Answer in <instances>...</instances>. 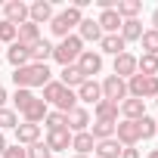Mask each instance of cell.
Masks as SVG:
<instances>
[{"label": "cell", "mask_w": 158, "mask_h": 158, "mask_svg": "<svg viewBox=\"0 0 158 158\" xmlns=\"http://www.w3.org/2000/svg\"><path fill=\"white\" fill-rule=\"evenodd\" d=\"M19 127V112L16 109H0V133H6V130H16Z\"/></svg>", "instance_id": "29"}, {"label": "cell", "mask_w": 158, "mask_h": 158, "mask_svg": "<svg viewBox=\"0 0 158 158\" xmlns=\"http://www.w3.org/2000/svg\"><path fill=\"white\" fill-rule=\"evenodd\" d=\"M44 143L50 146V152H68V149H71V130H68V127H62V130H50Z\"/></svg>", "instance_id": "14"}, {"label": "cell", "mask_w": 158, "mask_h": 158, "mask_svg": "<svg viewBox=\"0 0 158 158\" xmlns=\"http://www.w3.org/2000/svg\"><path fill=\"white\" fill-rule=\"evenodd\" d=\"M62 19H65L71 28H77V25L84 22V10H77V6H65V10H62Z\"/></svg>", "instance_id": "38"}, {"label": "cell", "mask_w": 158, "mask_h": 158, "mask_svg": "<svg viewBox=\"0 0 158 158\" xmlns=\"http://www.w3.org/2000/svg\"><path fill=\"white\" fill-rule=\"evenodd\" d=\"M3 19L13 22L16 28L28 22V3L25 0H10V3H3Z\"/></svg>", "instance_id": "10"}, {"label": "cell", "mask_w": 158, "mask_h": 158, "mask_svg": "<svg viewBox=\"0 0 158 158\" xmlns=\"http://www.w3.org/2000/svg\"><path fill=\"white\" fill-rule=\"evenodd\" d=\"M65 127H68L71 133H84V130H90V112H87L84 106H74V109L65 115Z\"/></svg>", "instance_id": "6"}, {"label": "cell", "mask_w": 158, "mask_h": 158, "mask_svg": "<svg viewBox=\"0 0 158 158\" xmlns=\"http://www.w3.org/2000/svg\"><path fill=\"white\" fill-rule=\"evenodd\" d=\"M118 112H121V121H139V118L146 115V99H133V96H127V99L118 106Z\"/></svg>", "instance_id": "12"}, {"label": "cell", "mask_w": 158, "mask_h": 158, "mask_svg": "<svg viewBox=\"0 0 158 158\" xmlns=\"http://www.w3.org/2000/svg\"><path fill=\"white\" fill-rule=\"evenodd\" d=\"M25 158H53V152H50V146H47L44 139H37L34 146L25 149Z\"/></svg>", "instance_id": "36"}, {"label": "cell", "mask_w": 158, "mask_h": 158, "mask_svg": "<svg viewBox=\"0 0 158 158\" xmlns=\"http://www.w3.org/2000/svg\"><path fill=\"white\" fill-rule=\"evenodd\" d=\"M84 81H87V77L81 74V68H77V65H65V68L59 71V84H62V87H68V90H77Z\"/></svg>", "instance_id": "18"}, {"label": "cell", "mask_w": 158, "mask_h": 158, "mask_svg": "<svg viewBox=\"0 0 158 158\" xmlns=\"http://www.w3.org/2000/svg\"><path fill=\"white\" fill-rule=\"evenodd\" d=\"M118 106L115 102H109V99H99L96 106H93V118L96 121H112V124H118Z\"/></svg>", "instance_id": "21"}, {"label": "cell", "mask_w": 158, "mask_h": 158, "mask_svg": "<svg viewBox=\"0 0 158 158\" xmlns=\"http://www.w3.org/2000/svg\"><path fill=\"white\" fill-rule=\"evenodd\" d=\"M152 31H158V6L152 10Z\"/></svg>", "instance_id": "42"}, {"label": "cell", "mask_w": 158, "mask_h": 158, "mask_svg": "<svg viewBox=\"0 0 158 158\" xmlns=\"http://www.w3.org/2000/svg\"><path fill=\"white\" fill-rule=\"evenodd\" d=\"M16 37H19V28L13 25V22H6V19H0V47H10V44H16Z\"/></svg>", "instance_id": "33"}, {"label": "cell", "mask_w": 158, "mask_h": 158, "mask_svg": "<svg viewBox=\"0 0 158 158\" xmlns=\"http://www.w3.org/2000/svg\"><path fill=\"white\" fill-rule=\"evenodd\" d=\"M155 106H158V96H155Z\"/></svg>", "instance_id": "46"}, {"label": "cell", "mask_w": 158, "mask_h": 158, "mask_svg": "<svg viewBox=\"0 0 158 158\" xmlns=\"http://www.w3.org/2000/svg\"><path fill=\"white\" fill-rule=\"evenodd\" d=\"M71 158H90V155H71Z\"/></svg>", "instance_id": "45"}, {"label": "cell", "mask_w": 158, "mask_h": 158, "mask_svg": "<svg viewBox=\"0 0 158 158\" xmlns=\"http://www.w3.org/2000/svg\"><path fill=\"white\" fill-rule=\"evenodd\" d=\"M90 136H93L96 143L112 139V136H115V124H112V121H96V124H90Z\"/></svg>", "instance_id": "28"}, {"label": "cell", "mask_w": 158, "mask_h": 158, "mask_svg": "<svg viewBox=\"0 0 158 158\" xmlns=\"http://www.w3.org/2000/svg\"><path fill=\"white\" fill-rule=\"evenodd\" d=\"M149 158H158V149H149Z\"/></svg>", "instance_id": "44"}, {"label": "cell", "mask_w": 158, "mask_h": 158, "mask_svg": "<svg viewBox=\"0 0 158 158\" xmlns=\"http://www.w3.org/2000/svg\"><path fill=\"white\" fill-rule=\"evenodd\" d=\"M47 112H50V106H47V102L37 96V99H31V106L22 112V121H28V124H44Z\"/></svg>", "instance_id": "17"}, {"label": "cell", "mask_w": 158, "mask_h": 158, "mask_svg": "<svg viewBox=\"0 0 158 158\" xmlns=\"http://www.w3.org/2000/svg\"><path fill=\"white\" fill-rule=\"evenodd\" d=\"M28 53H31V62H34V65H47V62L53 59V44H50L47 37H40V40H34V44L28 47Z\"/></svg>", "instance_id": "15"}, {"label": "cell", "mask_w": 158, "mask_h": 158, "mask_svg": "<svg viewBox=\"0 0 158 158\" xmlns=\"http://www.w3.org/2000/svg\"><path fill=\"white\" fill-rule=\"evenodd\" d=\"M121 158H139V149L136 146H124L121 149Z\"/></svg>", "instance_id": "40"}, {"label": "cell", "mask_w": 158, "mask_h": 158, "mask_svg": "<svg viewBox=\"0 0 158 158\" xmlns=\"http://www.w3.org/2000/svg\"><path fill=\"white\" fill-rule=\"evenodd\" d=\"M96 47H99L102 56H106V53H109V56H121V53L127 50V44L121 40V34H102V40H99Z\"/></svg>", "instance_id": "19"}, {"label": "cell", "mask_w": 158, "mask_h": 158, "mask_svg": "<svg viewBox=\"0 0 158 158\" xmlns=\"http://www.w3.org/2000/svg\"><path fill=\"white\" fill-rule=\"evenodd\" d=\"M19 44H25V47H31L34 40H40V25H34V22H25V25H19V37H16Z\"/></svg>", "instance_id": "26"}, {"label": "cell", "mask_w": 158, "mask_h": 158, "mask_svg": "<svg viewBox=\"0 0 158 158\" xmlns=\"http://www.w3.org/2000/svg\"><path fill=\"white\" fill-rule=\"evenodd\" d=\"M136 124H139V139H152V136H158V118L143 115Z\"/></svg>", "instance_id": "30"}, {"label": "cell", "mask_w": 158, "mask_h": 158, "mask_svg": "<svg viewBox=\"0 0 158 158\" xmlns=\"http://www.w3.org/2000/svg\"><path fill=\"white\" fill-rule=\"evenodd\" d=\"M77 37H81L84 44H99L102 40V28L96 25V19H87L84 16V22L77 25Z\"/></svg>", "instance_id": "16"}, {"label": "cell", "mask_w": 158, "mask_h": 158, "mask_svg": "<svg viewBox=\"0 0 158 158\" xmlns=\"http://www.w3.org/2000/svg\"><path fill=\"white\" fill-rule=\"evenodd\" d=\"M6 146H10V143H6V133H0V155L6 152Z\"/></svg>", "instance_id": "43"}, {"label": "cell", "mask_w": 158, "mask_h": 158, "mask_svg": "<svg viewBox=\"0 0 158 158\" xmlns=\"http://www.w3.org/2000/svg\"><path fill=\"white\" fill-rule=\"evenodd\" d=\"M53 81V71H50V65H25V68H13V84H16V90H34V87H47Z\"/></svg>", "instance_id": "1"}, {"label": "cell", "mask_w": 158, "mask_h": 158, "mask_svg": "<svg viewBox=\"0 0 158 158\" xmlns=\"http://www.w3.org/2000/svg\"><path fill=\"white\" fill-rule=\"evenodd\" d=\"M50 31H53V34H56V37L62 40V37H68V34H71V25H68V22L62 19V13H56V16L50 19Z\"/></svg>", "instance_id": "34"}, {"label": "cell", "mask_w": 158, "mask_h": 158, "mask_svg": "<svg viewBox=\"0 0 158 158\" xmlns=\"http://www.w3.org/2000/svg\"><path fill=\"white\" fill-rule=\"evenodd\" d=\"M31 99H37V96H34V90H16V93H13V109L22 115V112L31 106Z\"/></svg>", "instance_id": "31"}, {"label": "cell", "mask_w": 158, "mask_h": 158, "mask_svg": "<svg viewBox=\"0 0 158 158\" xmlns=\"http://www.w3.org/2000/svg\"><path fill=\"white\" fill-rule=\"evenodd\" d=\"M62 93H65V87H62L59 81H50V84L44 87V96H40V99H44L47 106H53V109H56V106H59V99H62Z\"/></svg>", "instance_id": "27"}, {"label": "cell", "mask_w": 158, "mask_h": 158, "mask_svg": "<svg viewBox=\"0 0 158 158\" xmlns=\"http://www.w3.org/2000/svg\"><path fill=\"white\" fill-rule=\"evenodd\" d=\"M77 106V96H74V90H68L65 87V93H62V99H59V106H56V112H62V115H68L71 109Z\"/></svg>", "instance_id": "37"}, {"label": "cell", "mask_w": 158, "mask_h": 158, "mask_svg": "<svg viewBox=\"0 0 158 158\" xmlns=\"http://www.w3.org/2000/svg\"><path fill=\"white\" fill-rule=\"evenodd\" d=\"M143 31H146V28H143L139 19H127V22H121V31H118V34H121L124 44H136V40L143 37Z\"/></svg>", "instance_id": "20"}, {"label": "cell", "mask_w": 158, "mask_h": 158, "mask_svg": "<svg viewBox=\"0 0 158 158\" xmlns=\"http://www.w3.org/2000/svg\"><path fill=\"white\" fill-rule=\"evenodd\" d=\"M112 74H118L121 81H127V77H133L136 74V56L133 53H121V56H115V62H112Z\"/></svg>", "instance_id": "8"}, {"label": "cell", "mask_w": 158, "mask_h": 158, "mask_svg": "<svg viewBox=\"0 0 158 158\" xmlns=\"http://www.w3.org/2000/svg\"><path fill=\"white\" fill-rule=\"evenodd\" d=\"M13 133H16V143H19L22 149H28V146H34V143L40 139V124H28V121H19V127H16Z\"/></svg>", "instance_id": "11"}, {"label": "cell", "mask_w": 158, "mask_h": 158, "mask_svg": "<svg viewBox=\"0 0 158 158\" xmlns=\"http://www.w3.org/2000/svg\"><path fill=\"white\" fill-rule=\"evenodd\" d=\"M99 87H102V99H109L115 106H121L127 99V81H121L118 74H106L99 81Z\"/></svg>", "instance_id": "3"}, {"label": "cell", "mask_w": 158, "mask_h": 158, "mask_svg": "<svg viewBox=\"0 0 158 158\" xmlns=\"http://www.w3.org/2000/svg\"><path fill=\"white\" fill-rule=\"evenodd\" d=\"M0 158H25V149L19 143H13V146H6V152L0 155Z\"/></svg>", "instance_id": "39"}, {"label": "cell", "mask_w": 158, "mask_h": 158, "mask_svg": "<svg viewBox=\"0 0 158 158\" xmlns=\"http://www.w3.org/2000/svg\"><path fill=\"white\" fill-rule=\"evenodd\" d=\"M121 149H124V146L112 136V139L96 143V149H93V152H96V158H121Z\"/></svg>", "instance_id": "25"}, {"label": "cell", "mask_w": 158, "mask_h": 158, "mask_svg": "<svg viewBox=\"0 0 158 158\" xmlns=\"http://www.w3.org/2000/svg\"><path fill=\"white\" fill-rule=\"evenodd\" d=\"M81 53H84V40L77 37V34H68V37H62L59 44H53V59H56L62 68H65V65H74Z\"/></svg>", "instance_id": "2"}, {"label": "cell", "mask_w": 158, "mask_h": 158, "mask_svg": "<svg viewBox=\"0 0 158 158\" xmlns=\"http://www.w3.org/2000/svg\"><path fill=\"white\" fill-rule=\"evenodd\" d=\"M115 139L121 146H136L139 143V124L136 121H118L115 124Z\"/></svg>", "instance_id": "9"}, {"label": "cell", "mask_w": 158, "mask_h": 158, "mask_svg": "<svg viewBox=\"0 0 158 158\" xmlns=\"http://www.w3.org/2000/svg\"><path fill=\"white\" fill-rule=\"evenodd\" d=\"M71 149H74V155H90V152L96 149V139L90 136V130H84V133H71Z\"/></svg>", "instance_id": "22"}, {"label": "cell", "mask_w": 158, "mask_h": 158, "mask_svg": "<svg viewBox=\"0 0 158 158\" xmlns=\"http://www.w3.org/2000/svg\"><path fill=\"white\" fill-rule=\"evenodd\" d=\"M6 62L13 65V68H25V65H31V53H28V47L25 44H10L6 47Z\"/></svg>", "instance_id": "13"}, {"label": "cell", "mask_w": 158, "mask_h": 158, "mask_svg": "<svg viewBox=\"0 0 158 158\" xmlns=\"http://www.w3.org/2000/svg\"><path fill=\"white\" fill-rule=\"evenodd\" d=\"M44 127H47V133H50V130H62V127H65V115L56 112V109H50L47 118H44Z\"/></svg>", "instance_id": "35"}, {"label": "cell", "mask_w": 158, "mask_h": 158, "mask_svg": "<svg viewBox=\"0 0 158 158\" xmlns=\"http://www.w3.org/2000/svg\"><path fill=\"white\" fill-rule=\"evenodd\" d=\"M0 50H3V47H0Z\"/></svg>", "instance_id": "47"}, {"label": "cell", "mask_w": 158, "mask_h": 158, "mask_svg": "<svg viewBox=\"0 0 158 158\" xmlns=\"http://www.w3.org/2000/svg\"><path fill=\"white\" fill-rule=\"evenodd\" d=\"M6 99H10V96H6V87H3V84H0V109H3V106H6Z\"/></svg>", "instance_id": "41"}, {"label": "cell", "mask_w": 158, "mask_h": 158, "mask_svg": "<svg viewBox=\"0 0 158 158\" xmlns=\"http://www.w3.org/2000/svg\"><path fill=\"white\" fill-rule=\"evenodd\" d=\"M74 65L81 68V74H84V77H96V74L102 71L106 59H102V53H99V50H84L81 56H77V62H74Z\"/></svg>", "instance_id": "4"}, {"label": "cell", "mask_w": 158, "mask_h": 158, "mask_svg": "<svg viewBox=\"0 0 158 158\" xmlns=\"http://www.w3.org/2000/svg\"><path fill=\"white\" fill-rule=\"evenodd\" d=\"M115 13L121 16V22H127V19H136V16L143 13V0H118Z\"/></svg>", "instance_id": "24"}, {"label": "cell", "mask_w": 158, "mask_h": 158, "mask_svg": "<svg viewBox=\"0 0 158 158\" xmlns=\"http://www.w3.org/2000/svg\"><path fill=\"white\" fill-rule=\"evenodd\" d=\"M139 44H143V53H149V56H158V31L146 28V31H143V37H139Z\"/></svg>", "instance_id": "32"}, {"label": "cell", "mask_w": 158, "mask_h": 158, "mask_svg": "<svg viewBox=\"0 0 158 158\" xmlns=\"http://www.w3.org/2000/svg\"><path fill=\"white\" fill-rule=\"evenodd\" d=\"M53 16H56V13H53V3H50V0H34V3H28V22H34V25H50Z\"/></svg>", "instance_id": "7"}, {"label": "cell", "mask_w": 158, "mask_h": 158, "mask_svg": "<svg viewBox=\"0 0 158 158\" xmlns=\"http://www.w3.org/2000/svg\"><path fill=\"white\" fill-rule=\"evenodd\" d=\"M136 74H143V77H158V56H149V53L136 56Z\"/></svg>", "instance_id": "23"}, {"label": "cell", "mask_w": 158, "mask_h": 158, "mask_svg": "<svg viewBox=\"0 0 158 158\" xmlns=\"http://www.w3.org/2000/svg\"><path fill=\"white\" fill-rule=\"evenodd\" d=\"M74 96H77V102H84V106H96L102 99V87H99L96 77H87V81L74 90Z\"/></svg>", "instance_id": "5"}]
</instances>
